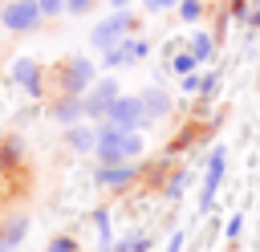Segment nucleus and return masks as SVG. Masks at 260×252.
<instances>
[{
    "label": "nucleus",
    "mask_w": 260,
    "mask_h": 252,
    "mask_svg": "<svg viewBox=\"0 0 260 252\" xmlns=\"http://www.w3.org/2000/svg\"><path fill=\"white\" fill-rule=\"evenodd\" d=\"M187 49L195 53V61H199V65H207V61L215 57V37H211V33H195Z\"/></svg>",
    "instance_id": "14"
},
{
    "label": "nucleus",
    "mask_w": 260,
    "mask_h": 252,
    "mask_svg": "<svg viewBox=\"0 0 260 252\" xmlns=\"http://www.w3.org/2000/svg\"><path fill=\"white\" fill-rule=\"evenodd\" d=\"M98 167H118V163H138L146 154L142 130H118L114 122H98Z\"/></svg>",
    "instance_id": "1"
},
{
    "label": "nucleus",
    "mask_w": 260,
    "mask_h": 252,
    "mask_svg": "<svg viewBox=\"0 0 260 252\" xmlns=\"http://www.w3.org/2000/svg\"><path fill=\"white\" fill-rule=\"evenodd\" d=\"M53 118H57L61 126H77V122L85 118V102H81V93H57V102H53Z\"/></svg>",
    "instance_id": "10"
},
{
    "label": "nucleus",
    "mask_w": 260,
    "mask_h": 252,
    "mask_svg": "<svg viewBox=\"0 0 260 252\" xmlns=\"http://www.w3.org/2000/svg\"><path fill=\"white\" fill-rule=\"evenodd\" d=\"M138 98H142V110H146V122H162V118L171 114V93H167L162 85H150V89H142Z\"/></svg>",
    "instance_id": "11"
},
{
    "label": "nucleus",
    "mask_w": 260,
    "mask_h": 252,
    "mask_svg": "<svg viewBox=\"0 0 260 252\" xmlns=\"http://www.w3.org/2000/svg\"><path fill=\"white\" fill-rule=\"evenodd\" d=\"M248 24H256V33H260V8H252V12H248Z\"/></svg>",
    "instance_id": "30"
},
{
    "label": "nucleus",
    "mask_w": 260,
    "mask_h": 252,
    "mask_svg": "<svg viewBox=\"0 0 260 252\" xmlns=\"http://www.w3.org/2000/svg\"><path fill=\"white\" fill-rule=\"evenodd\" d=\"M65 142L77 150V154H93L98 150V122H77V126H65Z\"/></svg>",
    "instance_id": "9"
},
{
    "label": "nucleus",
    "mask_w": 260,
    "mask_h": 252,
    "mask_svg": "<svg viewBox=\"0 0 260 252\" xmlns=\"http://www.w3.org/2000/svg\"><path fill=\"white\" fill-rule=\"evenodd\" d=\"M126 49H130V53H134V61H138V57H146V53H150V41H142V37H126Z\"/></svg>",
    "instance_id": "20"
},
{
    "label": "nucleus",
    "mask_w": 260,
    "mask_h": 252,
    "mask_svg": "<svg viewBox=\"0 0 260 252\" xmlns=\"http://www.w3.org/2000/svg\"><path fill=\"white\" fill-rule=\"evenodd\" d=\"M215 89H219V77H215V73H203V85H199V93H203V98H211Z\"/></svg>",
    "instance_id": "25"
},
{
    "label": "nucleus",
    "mask_w": 260,
    "mask_h": 252,
    "mask_svg": "<svg viewBox=\"0 0 260 252\" xmlns=\"http://www.w3.org/2000/svg\"><path fill=\"white\" fill-rule=\"evenodd\" d=\"M191 187V171H179L171 183H167V199H183V191Z\"/></svg>",
    "instance_id": "17"
},
{
    "label": "nucleus",
    "mask_w": 260,
    "mask_h": 252,
    "mask_svg": "<svg viewBox=\"0 0 260 252\" xmlns=\"http://www.w3.org/2000/svg\"><path fill=\"white\" fill-rule=\"evenodd\" d=\"M98 81V69L89 57H65V65L57 69V93H85Z\"/></svg>",
    "instance_id": "2"
},
{
    "label": "nucleus",
    "mask_w": 260,
    "mask_h": 252,
    "mask_svg": "<svg viewBox=\"0 0 260 252\" xmlns=\"http://www.w3.org/2000/svg\"><path fill=\"white\" fill-rule=\"evenodd\" d=\"M106 122H114L118 130H142V126H150V122H146V110H142V98H138V93H122V98L110 106Z\"/></svg>",
    "instance_id": "6"
},
{
    "label": "nucleus",
    "mask_w": 260,
    "mask_h": 252,
    "mask_svg": "<svg viewBox=\"0 0 260 252\" xmlns=\"http://www.w3.org/2000/svg\"><path fill=\"white\" fill-rule=\"evenodd\" d=\"M171 69H175L179 77H187V73H195V69H199V61H195V53L187 49V53H175V57H171Z\"/></svg>",
    "instance_id": "16"
},
{
    "label": "nucleus",
    "mask_w": 260,
    "mask_h": 252,
    "mask_svg": "<svg viewBox=\"0 0 260 252\" xmlns=\"http://www.w3.org/2000/svg\"><path fill=\"white\" fill-rule=\"evenodd\" d=\"M130 28H134V20H130V12L126 8H118L114 16H106L102 24H93V33H89V45L93 49H114V45H122L126 37H130Z\"/></svg>",
    "instance_id": "4"
},
{
    "label": "nucleus",
    "mask_w": 260,
    "mask_h": 252,
    "mask_svg": "<svg viewBox=\"0 0 260 252\" xmlns=\"http://www.w3.org/2000/svg\"><path fill=\"white\" fill-rule=\"evenodd\" d=\"M122 98V85L114 81V77H98L85 93H81V102H85V118L89 122H106V114H110V106Z\"/></svg>",
    "instance_id": "3"
},
{
    "label": "nucleus",
    "mask_w": 260,
    "mask_h": 252,
    "mask_svg": "<svg viewBox=\"0 0 260 252\" xmlns=\"http://www.w3.org/2000/svg\"><path fill=\"white\" fill-rule=\"evenodd\" d=\"M199 85H203V73H187V77H179V89H183V93H199Z\"/></svg>",
    "instance_id": "21"
},
{
    "label": "nucleus",
    "mask_w": 260,
    "mask_h": 252,
    "mask_svg": "<svg viewBox=\"0 0 260 252\" xmlns=\"http://www.w3.org/2000/svg\"><path fill=\"white\" fill-rule=\"evenodd\" d=\"M93 224H98V236H102V252L110 248V211H98L93 215Z\"/></svg>",
    "instance_id": "19"
},
{
    "label": "nucleus",
    "mask_w": 260,
    "mask_h": 252,
    "mask_svg": "<svg viewBox=\"0 0 260 252\" xmlns=\"http://www.w3.org/2000/svg\"><path fill=\"white\" fill-rule=\"evenodd\" d=\"M37 4H41L45 16H61V12H65V0H37Z\"/></svg>",
    "instance_id": "23"
},
{
    "label": "nucleus",
    "mask_w": 260,
    "mask_h": 252,
    "mask_svg": "<svg viewBox=\"0 0 260 252\" xmlns=\"http://www.w3.org/2000/svg\"><path fill=\"white\" fill-rule=\"evenodd\" d=\"M179 16H183L187 24H195V20L203 16V0H179Z\"/></svg>",
    "instance_id": "18"
},
{
    "label": "nucleus",
    "mask_w": 260,
    "mask_h": 252,
    "mask_svg": "<svg viewBox=\"0 0 260 252\" xmlns=\"http://www.w3.org/2000/svg\"><path fill=\"white\" fill-rule=\"evenodd\" d=\"M12 77L20 81V89H28V93H41V65L32 61V57H16L12 61Z\"/></svg>",
    "instance_id": "13"
},
{
    "label": "nucleus",
    "mask_w": 260,
    "mask_h": 252,
    "mask_svg": "<svg viewBox=\"0 0 260 252\" xmlns=\"http://www.w3.org/2000/svg\"><path fill=\"white\" fill-rule=\"evenodd\" d=\"M98 0H65V12H73V16H81V12H89Z\"/></svg>",
    "instance_id": "24"
},
{
    "label": "nucleus",
    "mask_w": 260,
    "mask_h": 252,
    "mask_svg": "<svg viewBox=\"0 0 260 252\" xmlns=\"http://www.w3.org/2000/svg\"><path fill=\"white\" fill-rule=\"evenodd\" d=\"M0 24H4V8H0Z\"/></svg>",
    "instance_id": "32"
},
{
    "label": "nucleus",
    "mask_w": 260,
    "mask_h": 252,
    "mask_svg": "<svg viewBox=\"0 0 260 252\" xmlns=\"http://www.w3.org/2000/svg\"><path fill=\"white\" fill-rule=\"evenodd\" d=\"M167 252H183V232H171V240H167Z\"/></svg>",
    "instance_id": "28"
},
{
    "label": "nucleus",
    "mask_w": 260,
    "mask_h": 252,
    "mask_svg": "<svg viewBox=\"0 0 260 252\" xmlns=\"http://www.w3.org/2000/svg\"><path fill=\"white\" fill-rule=\"evenodd\" d=\"M102 65L106 69H122V65H134V53L126 49V41L122 45H114V49H106V57H102Z\"/></svg>",
    "instance_id": "15"
},
{
    "label": "nucleus",
    "mask_w": 260,
    "mask_h": 252,
    "mask_svg": "<svg viewBox=\"0 0 260 252\" xmlns=\"http://www.w3.org/2000/svg\"><path fill=\"white\" fill-rule=\"evenodd\" d=\"M232 12L236 16H248V0H232Z\"/></svg>",
    "instance_id": "29"
},
{
    "label": "nucleus",
    "mask_w": 260,
    "mask_h": 252,
    "mask_svg": "<svg viewBox=\"0 0 260 252\" xmlns=\"http://www.w3.org/2000/svg\"><path fill=\"white\" fill-rule=\"evenodd\" d=\"M41 20H45V12L37 0H8L4 4V28L8 33H32Z\"/></svg>",
    "instance_id": "7"
},
{
    "label": "nucleus",
    "mask_w": 260,
    "mask_h": 252,
    "mask_svg": "<svg viewBox=\"0 0 260 252\" xmlns=\"http://www.w3.org/2000/svg\"><path fill=\"white\" fill-rule=\"evenodd\" d=\"M223 171H228V146H211L207 167H203V187H199V211H211L219 183H223Z\"/></svg>",
    "instance_id": "5"
},
{
    "label": "nucleus",
    "mask_w": 260,
    "mask_h": 252,
    "mask_svg": "<svg viewBox=\"0 0 260 252\" xmlns=\"http://www.w3.org/2000/svg\"><path fill=\"white\" fill-rule=\"evenodd\" d=\"M110 4H114V8H126V4H130V0H110Z\"/></svg>",
    "instance_id": "31"
},
{
    "label": "nucleus",
    "mask_w": 260,
    "mask_h": 252,
    "mask_svg": "<svg viewBox=\"0 0 260 252\" xmlns=\"http://www.w3.org/2000/svg\"><path fill=\"white\" fill-rule=\"evenodd\" d=\"M49 252H77V244H73V236H53Z\"/></svg>",
    "instance_id": "22"
},
{
    "label": "nucleus",
    "mask_w": 260,
    "mask_h": 252,
    "mask_svg": "<svg viewBox=\"0 0 260 252\" xmlns=\"http://www.w3.org/2000/svg\"><path fill=\"white\" fill-rule=\"evenodd\" d=\"M240 228H244V215L236 211V215L228 219V228H223V232H228V240H236V236H240Z\"/></svg>",
    "instance_id": "26"
},
{
    "label": "nucleus",
    "mask_w": 260,
    "mask_h": 252,
    "mask_svg": "<svg viewBox=\"0 0 260 252\" xmlns=\"http://www.w3.org/2000/svg\"><path fill=\"white\" fill-rule=\"evenodd\" d=\"M24 232H28V215H24V211L0 219V252H12V248L24 240Z\"/></svg>",
    "instance_id": "12"
},
{
    "label": "nucleus",
    "mask_w": 260,
    "mask_h": 252,
    "mask_svg": "<svg viewBox=\"0 0 260 252\" xmlns=\"http://www.w3.org/2000/svg\"><path fill=\"white\" fill-rule=\"evenodd\" d=\"M146 4V12H162V8H175L179 0H142Z\"/></svg>",
    "instance_id": "27"
},
{
    "label": "nucleus",
    "mask_w": 260,
    "mask_h": 252,
    "mask_svg": "<svg viewBox=\"0 0 260 252\" xmlns=\"http://www.w3.org/2000/svg\"><path fill=\"white\" fill-rule=\"evenodd\" d=\"M138 179V163H118V167H98V175H93V183L98 187H106V191H122V187H130Z\"/></svg>",
    "instance_id": "8"
}]
</instances>
